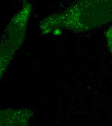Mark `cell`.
I'll use <instances>...</instances> for the list:
<instances>
[{
    "mask_svg": "<svg viewBox=\"0 0 112 126\" xmlns=\"http://www.w3.org/2000/svg\"><path fill=\"white\" fill-rule=\"evenodd\" d=\"M112 20V0H77L62 12L43 22V31L66 28L85 31Z\"/></svg>",
    "mask_w": 112,
    "mask_h": 126,
    "instance_id": "1",
    "label": "cell"
},
{
    "mask_svg": "<svg viewBox=\"0 0 112 126\" xmlns=\"http://www.w3.org/2000/svg\"><path fill=\"white\" fill-rule=\"evenodd\" d=\"M32 8L31 3L25 2L13 17L4 40L3 47L5 50H13L21 42Z\"/></svg>",
    "mask_w": 112,
    "mask_h": 126,
    "instance_id": "2",
    "label": "cell"
},
{
    "mask_svg": "<svg viewBox=\"0 0 112 126\" xmlns=\"http://www.w3.org/2000/svg\"><path fill=\"white\" fill-rule=\"evenodd\" d=\"M106 37L109 47L110 48L112 53V26L107 32Z\"/></svg>",
    "mask_w": 112,
    "mask_h": 126,
    "instance_id": "3",
    "label": "cell"
},
{
    "mask_svg": "<svg viewBox=\"0 0 112 126\" xmlns=\"http://www.w3.org/2000/svg\"><path fill=\"white\" fill-rule=\"evenodd\" d=\"M23 0V1H25V0Z\"/></svg>",
    "mask_w": 112,
    "mask_h": 126,
    "instance_id": "4",
    "label": "cell"
}]
</instances>
